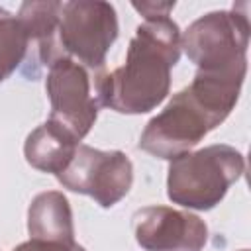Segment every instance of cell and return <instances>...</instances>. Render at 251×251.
I'll use <instances>...</instances> for the list:
<instances>
[{
	"mask_svg": "<svg viewBox=\"0 0 251 251\" xmlns=\"http://www.w3.org/2000/svg\"><path fill=\"white\" fill-rule=\"evenodd\" d=\"M180 57V29L169 16L145 18L127 47L124 67L98 75L94 92L100 106L120 114H145L169 94L171 69Z\"/></svg>",
	"mask_w": 251,
	"mask_h": 251,
	"instance_id": "cell-1",
	"label": "cell"
},
{
	"mask_svg": "<svg viewBox=\"0 0 251 251\" xmlns=\"http://www.w3.org/2000/svg\"><path fill=\"white\" fill-rule=\"evenodd\" d=\"M243 76L196 73L194 80L171 98L161 114L145 126L139 147L159 159H176L188 153L218 127L233 110Z\"/></svg>",
	"mask_w": 251,
	"mask_h": 251,
	"instance_id": "cell-2",
	"label": "cell"
},
{
	"mask_svg": "<svg viewBox=\"0 0 251 251\" xmlns=\"http://www.w3.org/2000/svg\"><path fill=\"white\" fill-rule=\"evenodd\" d=\"M243 171L245 161L237 149L224 143L210 145L171 161L167 194L184 208L212 210Z\"/></svg>",
	"mask_w": 251,
	"mask_h": 251,
	"instance_id": "cell-3",
	"label": "cell"
},
{
	"mask_svg": "<svg viewBox=\"0 0 251 251\" xmlns=\"http://www.w3.org/2000/svg\"><path fill=\"white\" fill-rule=\"evenodd\" d=\"M249 20L235 6L231 12H210L196 20L180 37L188 59L200 73L243 75L247 71Z\"/></svg>",
	"mask_w": 251,
	"mask_h": 251,
	"instance_id": "cell-4",
	"label": "cell"
},
{
	"mask_svg": "<svg viewBox=\"0 0 251 251\" xmlns=\"http://www.w3.org/2000/svg\"><path fill=\"white\" fill-rule=\"evenodd\" d=\"M116 37L118 16L112 4L100 0L63 2L57 27L61 57H69L88 71H98Z\"/></svg>",
	"mask_w": 251,
	"mask_h": 251,
	"instance_id": "cell-5",
	"label": "cell"
},
{
	"mask_svg": "<svg viewBox=\"0 0 251 251\" xmlns=\"http://www.w3.org/2000/svg\"><path fill=\"white\" fill-rule=\"evenodd\" d=\"M57 180L73 192L94 198L102 208H112L129 192L133 167L122 151H100L80 143Z\"/></svg>",
	"mask_w": 251,
	"mask_h": 251,
	"instance_id": "cell-6",
	"label": "cell"
},
{
	"mask_svg": "<svg viewBox=\"0 0 251 251\" xmlns=\"http://www.w3.org/2000/svg\"><path fill=\"white\" fill-rule=\"evenodd\" d=\"M45 90L51 102L49 122L80 141L94 126L100 108L88 69L69 57H61L49 67Z\"/></svg>",
	"mask_w": 251,
	"mask_h": 251,
	"instance_id": "cell-7",
	"label": "cell"
},
{
	"mask_svg": "<svg viewBox=\"0 0 251 251\" xmlns=\"http://www.w3.org/2000/svg\"><path fill=\"white\" fill-rule=\"evenodd\" d=\"M135 241L145 251H200L208 237L206 224L188 212L147 206L133 214Z\"/></svg>",
	"mask_w": 251,
	"mask_h": 251,
	"instance_id": "cell-8",
	"label": "cell"
},
{
	"mask_svg": "<svg viewBox=\"0 0 251 251\" xmlns=\"http://www.w3.org/2000/svg\"><path fill=\"white\" fill-rule=\"evenodd\" d=\"M78 145L80 141H76L69 131L47 120L27 135L24 153L25 161L33 169L59 175L69 165Z\"/></svg>",
	"mask_w": 251,
	"mask_h": 251,
	"instance_id": "cell-9",
	"label": "cell"
},
{
	"mask_svg": "<svg viewBox=\"0 0 251 251\" xmlns=\"http://www.w3.org/2000/svg\"><path fill=\"white\" fill-rule=\"evenodd\" d=\"M27 231L31 239L75 241L73 212L69 200L57 190L37 194L29 204Z\"/></svg>",
	"mask_w": 251,
	"mask_h": 251,
	"instance_id": "cell-10",
	"label": "cell"
},
{
	"mask_svg": "<svg viewBox=\"0 0 251 251\" xmlns=\"http://www.w3.org/2000/svg\"><path fill=\"white\" fill-rule=\"evenodd\" d=\"M27 45V35L18 16L0 8V82L25 61Z\"/></svg>",
	"mask_w": 251,
	"mask_h": 251,
	"instance_id": "cell-11",
	"label": "cell"
},
{
	"mask_svg": "<svg viewBox=\"0 0 251 251\" xmlns=\"http://www.w3.org/2000/svg\"><path fill=\"white\" fill-rule=\"evenodd\" d=\"M14 251H84L75 241H47V239H29L18 245Z\"/></svg>",
	"mask_w": 251,
	"mask_h": 251,
	"instance_id": "cell-12",
	"label": "cell"
},
{
	"mask_svg": "<svg viewBox=\"0 0 251 251\" xmlns=\"http://www.w3.org/2000/svg\"><path fill=\"white\" fill-rule=\"evenodd\" d=\"M143 18H159V16H169V12L175 8V2L159 4V2H133L131 4Z\"/></svg>",
	"mask_w": 251,
	"mask_h": 251,
	"instance_id": "cell-13",
	"label": "cell"
},
{
	"mask_svg": "<svg viewBox=\"0 0 251 251\" xmlns=\"http://www.w3.org/2000/svg\"><path fill=\"white\" fill-rule=\"evenodd\" d=\"M241 251H247V249H241Z\"/></svg>",
	"mask_w": 251,
	"mask_h": 251,
	"instance_id": "cell-14",
	"label": "cell"
}]
</instances>
